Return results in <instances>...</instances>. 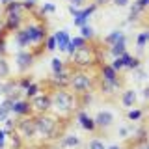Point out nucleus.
<instances>
[{"label":"nucleus","instance_id":"obj_13","mask_svg":"<svg viewBox=\"0 0 149 149\" xmlns=\"http://www.w3.org/2000/svg\"><path fill=\"white\" fill-rule=\"evenodd\" d=\"M11 116L13 118H24V116H32V106H30V99H26V97H21V99H17L13 102L11 106Z\"/></svg>","mask_w":149,"mask_h":149},{"label":"nucleus","instance_id":"obj_38","mask_svg":"<svg viewBox=\"0 0 149 149\" xmlns=\"http://www.w3.org/2000/svg\"><path fill=\"white\" fill-rule=\"evenodd\" d=\"M146 45H147V37H146V34H143V32H140V34L136 36V49L142 52V50L146 49Z\"/></svg>","mask_w":149,"mask_h":149},{"label":"nucleus","instance_id":"obj_55","mask_svg":"<svg viewBox=\"0 0 149 149\" xmlns=\"http://www.w3.org/2000/svg\"><path fill=\"white\" fill-rule=\"evenodd\" d=\"M146 125H147V129H149V118H147V121H146Z\"/></svg>","mask_w":149,"mask_h":149},{"label":"nucleus","instance_id":"obj_56","mask_svg":"<svg viewBox=\"0 0 149 149\" xmlns=\"http://www.w3.org/2000/svg\"><path fill=\"white\" fill-rule=\"evenodd\" d=\"M82 149H90V147H88V146H86V147H82Z\"/></svg>","mask_w":149,"mask_h":149},{"label":"nucleus","instance_id":"obj_1","mask_svg":"<svg viewBox=\"0 0 149 149\" xmlns=\"http://www.w3.org/2000/svg\"><path fill=\"white\" fill-rule=\"evenodd\" d=\"M69 121H63L56 118L52 112L36 116V147H43L47 143L58 142L60 136L65 132V127Z\"/></svg>","mask_w":149,"mask_h":149},{"label":"nucleus","instance_id":"obj_31","mask_svg":"<svg viewBox=\"0 0 149 149\" xmlns=\"http://www.w3.org/2000/svg\"><path fill=\"white\" fill-rule=\"evenodd\" d=\"M2 11H24V8H22V0L19 2V0H11L9 4L4 6Z\"/></svg>","mask_w":149,"mask_h":149},{"label":"nucleus","instance_id":"obj_37","mask_svg":"<svg viewBox=\"0 0 149 149\" xmlns=\"http://www.w3.org/2000/svg\"><path fill=\"white\" fill-rule=\"evenodd\" d=\"M37 6H39V0H22V8L26 13H32Z\"/></svg>","mask_w":149,"mask_h":149},{"label":"nucleus","instance_id":"obj_14","mask_svg":"<svg viewBox=\"0 0 149 149\" xmlns=\"http://www.w3.org/2000/svg\"><path fill=\"white\" fill-rule=\"evenodd\" d=\"M136 102H138V91L134 90V88H125V90H121V93H119V104L123 106L125 110L134 108Z\"/></svg>","mask_w":149,"mask_h":149},{"label":"nucleus","instance_id":"obj_51","mask_svg":"<svg viewBox=\"0 0 149 149\" xmlns=\"http://www.w3.org/2000/svg\"><path fill=\"white\" fill-rule=\"evenodd\" d=\"M9 2H11V0H0V6L4 8V6H6V4H9Z\"/></svg>","mask_w":149,"mask_h":149},{"label":"nucleus","instance_id":"obj_50","mask_svg":"<svg viewBox=\"0 0 149 149\" xmlns=\"http://www.w3.org/2000/svg\"><path fill=\"white\" fill-rule=\"evenodd\" d=\"M0 95H4V80H0Z\"/></svg>","mask_w":149,"mask_h":149},{"label":"nucleus","instance_id":"obj_20","mask_svg":"<svg viewBox=\"0 0 149 149\" xmlns=\"http://www.w3.org/2000/svg\"><path fill=\"white\" fill-rule=\"evenodd\" d=\"M146 108H136V106H134V108H129L127 110V119L129 121H132V123H138V121H143V118H146Z\"/></svg>","mask_w":149,"mask_h":149},{"label":"nucleus","instance_id":"obj_24","mask_svg":"<svg viewBox=\"0 0 149 149\" xmlns=\"http://www.w3.org/2000/svg\"><path fill=\"white\" fill-rule=\"evenodd\" d=\"M8 140H9V143H11V149H24V146H26V143L22 142V138L17 134V130L9 132L8 134Z\"/></svg>","mask_w":149,"mask_h":149},{"label":"nucleus","instance_id":"obj_5","mask_svg":"<svg viewBox=\"0 0 149 149\" xmlns=\"http://www.w3.org/2000/svg\"><path fill=\"white\" fill-rule=\"evenodd\" d=\"M15 130L26 146H36V116L34 114L24 116V118H17Z\"/></svg>","mask_w":149,"mask_h":149},{"label":"nucleus","instance_id":"obj_4","mask_svg":"<svg viewBox=\"0 0 149 149\" xmlns=\"http://www.w3.org/2000/svg\"><path fill=\"white\" fill-rule=\"evenodd\" d=\"M97 88V77H91L90 71L84 69H73L71 67V74H69V84L67 90L74 93V95H84V93L95 91Z\"/></svg>","mask_w":149,"mask_h":149},{"label":"nucleus","instance_id":"obj_25","mask_svg":"<svg viewBox=\"0 0 149 149\" xmlns=\"http://www.w3.org/2000/svg\"><path fill=\"white\" fill-rule=\"evenodd\" d=\"M67 67H69L67 62L62 60V58H52V60H50V71H52V73H62Z\"/></svg>","mask_w":149,"mask_h":149},{"label":"nucleus","instance_id":"obj_40","mask_svg":"<svg viewBox=\"0 0 149 149\" xmlns=\"http://www.w3.org/2000/svg\"><path fill=\"white\" fill-rule=\"evenodd\" d=\"M73 22H74V26H77V28H80L84 24H88L90 19H86V17H73Z\"/></svg>","mask_w":149,"mask_h":149},{"label":"nucleus","instance_id":"obj_27","mask_svg":"<svg viewBox=\"0 0 149 149\" xmlns=\"http://www.w3.org/2000/svg\"><path fill=\"white\" fill-rule=\"evenodd\" d=\"M147 77H149V73H147V69L143 67V65H140V67H136V69L132 71V78H134L136 82H146Z\"/></svg>","mask_w":149,"mask_h":149},{"label":"nucleus","instance_id":"obj_41","mask_svg":"<svg viewBox=\"0 0 149 149\" xmlns=\"http://www.w3.org/2000/svg\"><path fill=\"white\" fill-rule=\"evenodd\" d=\"M80 9L82 8H77V6H73V4H69V6H67V11H69V15H71V17H78V15H80Z\"/></svg>","mask_w":149,"mask_h":149},{"label":"nucleus","instance_id":"obj_8","mask_svg":"<svg viewBox=\"0 0 149 149\" xmlns=\"http://www.w3.org/2000/svg\"><path fill=\"white\" fill-rule=\"evenodd\" d=\"M30 106H32V114H34V116L50 112V106H52V102H50V91L43 90L41 93H37L36 97H32V99H30Z\"/></svg>","mask_w":149,"mask_h":149},{"label":"nucleus","instance_id":"obj_49","mask_svg":"<svg viewBox=\"0 0 149 149\" xmlns=\"http://www.w3.org/2000/svg\"><path fill=\"white\" fill-rule=\"evenodd\" d=\"M91 2H93V4H95V6H97V8H102V6H106V4H110V2H112V0H91Z\"/></svg>","mask_w":149,"mask_h":149},{"label":"nucleus","instance_id":"obj_35","mask_svg":"<svg viewBox=\"0 0 149 149\" xmlns=\"http://www.w3.org/2000/svg\"><path fill=\"white\" fill-rule=\"evenodd\" d=\"M112 67L116 69L118 73H121V71H125V62H123V58L121 56H116V58H112Z\"/></svg>","mask_w":149,"mask_h":149},{"label":"nucleus","instance_id":"obj_29","mask_svg":"<svg viewBox=\"0 0 149 149\" xmlns=\"http://www.w3.org/2000/svg\"><path fill=\"white\" fill-rule=\"evenodd\" d=\"M142 15H143V11L132 4V6H130V13H129V19H127V22H129V24H130V22H138Z\"/></svg>","mask_w":149,"mask_h":149},{"label":"nucleus","instance_id":"obj_47","mask_svg":"<svg viewBox=\"0 0 149 149\" xmlns=\"http://www.w3.org/2000/svg\"><path fill=\"white\" fill-rule=\"evenodd\" d=\"M69 4H73V6H77V8H84V6H88V0H71Z\"/></svg>","mask_w":149,"mask_h":149},{"label":"nucleus","instance_id":"obj_18","mask_svg":"<svg viewBox=\"0 0 149 149\" xmlns=\"http://www.w3.org/2000/svg\"><path fill=\"white\" fill-rule=\"evenodd\" d=\"M54 39H56V50L65 52L67 47H69V41H71V36H69L67 30H58L54 34Z\"/></svg>","mask_w":149,"mask_h":149},{"label":"nucleus","instance_id":"obj_11","mask_svg":"<svg viewBox=\"0 0 149 149\" xmlns=\"http://www.w3.org/2000/svg\"><path fill=\"white\" fill-rule=\"evenodd\" d=\"M73 119L77 121V123L80 125L84 130H88V132H91V134H97V132H99V130H97V125H95V119H93L84 108L77 110V114H74V118H73Z\"/></svg>","mask_w":149,"mask_h":149},{"label":"nucleus","instance_id":"obj_16","mask_svg":"<svg viewBox=\"0 0 149 149\" xmlns=\"http://www.w3.org/2000/svg\"><path fill=\"white\" fill-rule=\"evenodd\" d=\"M123 52H127V36H125V34L121 36L114 45L106 47V54H110L112 58H116V56H121Z\"/></svg>","mask_w":149,"mask_h":149},{"label":"nucleus","instance_id":"obj_54","mask_svg":"<svg viewBox=\"0 0 149 149\" xmlns=\"http://www.w3.org/2000/svg\"><path fill=\"white\" fill-rule=\"evenodd\" d=\"M50 149H62V147H60V146H52V147H50Z\"/></svg>","mask_w":149,"mask_h":149},{"label":"nucleus","instance_id":"obj_32","mask_svg":"<svg viewBox=\"0 0 149 149\" xmlns=\"http://www.w3.org/2000/svg\"><path fill=\"white\" fill-rule=\"evenodd\" d=\"M97 9H99V8H97L93 2H90L88 6H84V8L80 9V15H78V17H86V19H90V17L93 15V13L97 11Z\"/></svg>","mask_w":149,"mask_h":149},{"label":"nucleus","instance_id":"obj_28","mask_svg":"<svg viewBox=\"0 0 149 149\" xmlns=\"http://www.w3.org/2000/svg\"><path fill=\"white\" fill-rule=\"evenodd\" d=\"M9 74H11V67H9L8 60L0 56V80H6V78H9Z\"/></svg>","mask_w":149,"mask_h":149},{"label":"nucleus","instance_id":"obj_59","mask_svg":"<svg viewBox=\"0 0 149 149\" xmlns=\"http://www.w3.org/2000/svg\"><path fill=\"white\" fill-rule=\"evenodd\" d=\"M147 43H149V41H147Z\"/></svg>","mask_w":149,"mask_h":149},{"label":"nucleus","instance_id":"obj_10","mask_svg":"<svg viewBox=\"0 0 149 149\" xmlns=\"http://www.w3.org/2000/svg\"><path fill=\"white\" fill-rule=\"evenodd\" d=\"M15 62H17V69L24 74V73H28L32 69V65L36 62V56H34V52H32L30 49H22V50H19L15 54Z\"/></svg>","mask_w":149,"mask_h":149},{"label":"nucleus","instance_id":"obj_9","mask_svg":"<svg viewBox=\"0 0 149 149\" xmlns=\"http://www.w3.org/2000/svg\"><path fill=\"white\" fill-rule=\"evenodd\" d=\"M95 69H97V74H95L97 78H102V80H108V82H123V84H125L123 74L118 73V71H116V69L112 67L110 63L101 62Z\"/></svg>","mask_w":149,"mask_h":149},{"label":"nucleus","instance_id":"obj_2","mask_svg":"<svg viewBox=\"0 0 149 149\" xmlns=\"http://www.w3.org/2000/svg\"><path fill=\"white\" fill-rule=\"evenodd\" d=\"M49 91H50V102H52L50 112L56 118L71 123L77 110H80L78 97L74 93H71L67 88H54V90H49Z\"/></svg>","mask_w":149,"mask_h":149},{"label":"nucleus","instance_id":"obj_21","mask_svg":"<svg viewBox=\"0 0 149 149\" xmlns=\"http://www.w3.org/2000/svg\"><path fill=\"white\" fill-rule=\"evenodd\" d=\"M123 34H125L123 30L116 28V30H112L110 34H106L104 37H102V39H101V45H104V47H110V45H114V43H116V41H118V39H119V37L123 36Z\"/></svg>","mask_w":149,"mask_h":149},{"label":"nucleus","instance_id":"obj_23","mask_svg":"<svg viewBox=\"0 0 149 149\" xmlns=\"http://www.w3.org/2000/svg\"><path fill=\"white\" fill-rule=\"evenodd\" d=\"M41 91H43V82H36L34 80L24 90V97H26V99H32V97H36L37 93H41Z\"/></svg>","mask_w":149,"mask_h":149},{"label":"nucleus","instance_id":"obj_57","mask_svg":"<svg viewBox=\"0 0 149 149\" xmlns=\"http://www.w3.org/2000/svg\"><path fill=\"white\" fill-rule=\"evenodd\" d=\"M146 69H147V73H149V67H146Z\"/></svg>","mask_w":149,"mask_h":149},{"label":"nucleus","instance_id":"obj_26","mask_svg":"<svg viewBox=\"0 0 149 149\" xmlns=\"http://www.w3.org/2000/svg\"><path fill=\"white\" fill-rule=\"evenodd\" d=\"M32 82H34L32 74H26V73H24V74H21L19 78H15V84H17V88H19V90H22V91H24V90H26L28 86H30Z\"/></svg>","mask_w":149,"mask_h":149},{"label":"nucleus","instance_id":"obj_52","mask_svg":"<svg viewBox=\"0 0 149 149\" xmlns=\"http://www.w3.org/2000/svg\"><path fill=\"white\" fill-rule=\"evenodd\" d=\"M108 149H125V147H119V146H110Z\"/></svg>","mask_w":149,"mask_h":149},{"label":"nucleus","instance_id":"obj_12","mask_svg":"<svg viewBox=\"0 0 149 149\" xmlns=\"http://www.w3.org/2000/svg\"><path fill=\"white\" fill-rule=\"evenodd\" d=\"M93 119H95V125H97V130H108L112 125H114V114H112L110 110H99L95 116H93Z\"/></svg>","mask_w":149,"mask_h":149},{"label":"nucleus","instance_id":"obj_22","mask_svg":"<svg viewBox=\"0 0 149 149\" xmlns=\"http://www.w3.org/2000/svg\"><path fill=\"white\" fill-rule=\"evenodd\" d=\"M15 43L19 47V50L30 49V41H28V36L24 34V30H22V28H19V30L15 32Z\"/></svg>","mask_w":149,"mask_h":149},{"label":"nucleus","instance_id":"obj_46","mask_svg":"<svg viewBox=\"0 0 149 149\" xmlns=\"http://www.w3.org/2000/svg\"><path fill=\"white\" fill-rule=\"evenodd\" d=\"M112 4L118 6V8H127L129 4H130V0H112Z\"/></svg>","mask_w":149,"mask_h":149},{"label":"nucleus","instance_id":"obj_17","mask_svg":"<svg viewBox=\"0 0 149 149\" xmlns=\"http://www.w3.org/2000/svg\"><path fill=\"white\" fill-rule=\"evenodd\" d=\"M125 149H149V136L142 134V136L127 138V142H125Z\"/></svg>","mask_w":149,"mask_h":149},{"label":"nucleus","instance_id":"obj_36","mask_svg":"<svg viewBox=\"0 0 149 149\" xmlns=\"http://www.w3.org/2000/svg\"><path fill=\"white\" fill-rule=\"evenodd\" d=\"M56 50V39H54V36H47V39H45V52H54Z\"/></svg>","mask_w":149,"mask_h":149},{"label":"nucleus","instance_id":"obj_42","mask_svg":"<svg viewBox=\"0 0 149 149\" xmlns=\"http://www.w3.org/2000/svg\"><path fill=\"white\" fill-rule=\"evenodd\" d=\"M6 143H8V134L4 129H0V149H6Z\"/></svg>","mask_w":149,"mask_h":149},{"label":"nucleus","instance_id":"obj_34","mask_svg":"<svg viewBox=\"0 0 149 149\" xmlns=\"http://www.w3.org/2000/svg\"><path fill=\"white\" fill-rule=\"evenodd\" d=\"M6 37H8V34L0 28V56L2 58H6V54H8V49H6Z\"/></svg>","mask_w":149,"mask_h":149},{"label":"nucleus","instance_id":"obj_33","mask_svg":"<svg viewBox=\"0 0 149 149\" xmlns=\"http://www.w3.org/2000/svg\"><path fill=\"white\" fill-rule=\"evenodd\" d=\"M15 123H17V118L13 119V116H9V118L2 123V125H4L2 129L6 130V134H9V132H13V130H15Z\"/></svg>","mask_w":149,"mask_h":149},{"label":"nucleus","instance_id":"obj_3","mask_svg":"<svg viewBox=\"0 0 149 149\" xmlns=\"http://www.w3.org/2000/svg\"><path fill=\"white\" fill-rule=\"evenodd\" d=\"M101 62H104L102 58V47L99 41H88V45L80 47V49L74 50V54L69 58V65L73 69H84V71H90V69L97 67Z\"/></svg>","mask_w":149,"mask_h":149},{"label":"nucleus","instance_id":"obj_6","mask_svg":"<svg viewBox=\"0 0 149 149\" xmlns=\"http://www.w3.org/2000/svg\"><path fill=\"white\" fill-rule=\"evenodd\" d=\"M26 11H2V21H0V28L9 36L15 34L19 28L26 22Z\"/></svg>","mask_w":149,"mask_h":149},{"label":"nucleus","instance_id":"obj_39","mask_svg":"<svg viewBox=\"0 0 149 149\" xmlns=\"http://www.w3.org/2000/svg\"><path fill=\"white\" fill-rule=\"evenodd\" d=\"M88 147H90V149H106V147H104V142H102V140H99V138L90 140V142H88Z\"/></svg>","mask_w":149,"mask_h":149},{"label":"nucleus","instance_id":"obj_19","mask_svg":"<svg viewBox=\"0 0 149 149\" xmlns=\"http://www.w3.org/2000/svg\"><path fill=\"white\" fill-rule=\"evenodd\" d=\"M121 58H123V62H125V69H127V71H134L136 67L142 65V58H140V56H132L129 52H123Z\"/></svg>","mask_w":149,"mask_h":149},{"label":"nucleus","instance_id":"obj_7","mask_svg":"<svg viewBox=\"0 0 149 149\" xmlns=\"http://www.w3.org/2000/svg\"><path fill=\"white\" fill-rule=\"evenodd\" d=\"M121 88H123V82H108V80H102V78H97L95 91H99V95L102 99L114 101L116 97H119Z\"/></svg>","mask_w":149,"mask_h":149},{"label":"nucleus","instance_id":"obj_30","mask_svg":"<svg viewBox=\"0 0 149 149\" xmlns=\"http://www.w3.org/2000/svg\"><path fill=\"white\" fill-rule=\"evenodd\" d=\"M80 36L88 41H93L95 39V30H93L90 24H84V26H80Z\"/></svg>","mask_w":149,"mask_h":149},{"label":"nucleus","instance_id":"obj_44","mask_svg":"<svg viewBox=\"0 0 149 149\" xmlns=\"http://www.w3.org/2000/svg\"><path fill=\"white\" fill-rule=\"evenodd\" d=\"M134 6L140 8L142 11H146V9L149 8V0H134Z\"/></svg>","mask_w":149,"mask_h":149},{"label":"nucleus","instance_id":"obj_15","mask_svg":"<svg viewBox=\"0 0 149 149\" xmlns=\"http://www.w3.org/2000/svg\"><path fill=\"white\" fill-rule=\"evenodd\" d=\"M58 146L62 149H78L82 146V140L78 134H73V132H63L58 140Z\"/></svg>","mask_w":149,"mask_h":149},{"label":"nucleus","instance_id":"obj_48","mask_svg":"<svg viewBox=\"0 0 149 149\" xmlns=\"http://www.w3.org/2000/svg\"><path fill=\"white\" fill-rule=\"evenodd\" d=\"M142 97H143V101H147V102H149V84H146V86H143V90H142Z\"/></svg>","mask_w":149,"mask_h":149},{"label":"nucleus","instance_id":"obj_53","mask_svg":"<svg viewBox=\"0 0 149 149\" xmlns=\"http://www.w3.org/2000/svg\"><path fill=\"white\" fill-rule=\"evenodd\" d=\"M143 34H146V37H147V41H149V28H147V30H143Z\"/></svg>","mask_w":149,"mask_h":149},{"label":"nucleus","instance_id":"obj_43","mask_svg":"<svg viewBox=\"0 0 149 149\" xmlns=\"http://www.w3.org/2000/svg\"><path fill=\"white\" fill-rule=\"evenodd\" d=\"M118 134H119L121 138H125V140H127V138L130 136V129H129V125H125V127H119Z\"/></svg>","mask_w":149,"mask_h":149},{"label":"nucleus","instance_id":"obj_58","mask_svg":"<svg viewBox=\"0 0 149 149\" xmlns=\"http://www.w3.org/2000/svg\"><path fill=\"white\" fill-rule=\"evenodd\" d=\"M146 112H147V114H149V108H147V110H146Z\"/></svg>","mask_w":149,"mask_h":149},{"label":"nucleus","instance_id":"obj_45","mask_svg":"<svg viewBox=\"0 0 149 149\" xmlns=\"http://www.w3.org/2000/svg\"><path fill=\"white\" fill-rule=\"evenodd\" d=\"M9 116H11V112L9 110H6V108H2V106H0V123H4V121H6Z\"/></svg>","mask_w":149,"mask_h":149}]
</instances>
